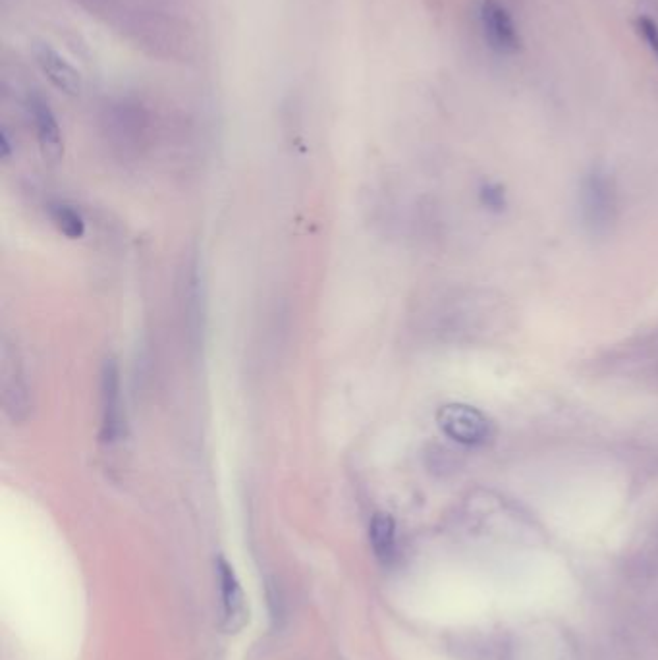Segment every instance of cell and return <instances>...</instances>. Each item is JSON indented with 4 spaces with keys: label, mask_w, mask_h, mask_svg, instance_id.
<instances>
[{
    "label": "cell",
    "mask_w": 658,
    "mask_h": 660,
    "mask_svg": "<svg viewBox=\"0 0 658 660\" xmlns=\"http://www.w3.org/2000/svg\"><path fill=\"white\" fill-rule=\"evenodd\" d=\"M579 211L583 226L593 236H606L618 220V192L612 176L593 168L579 188Z\"/></svg>",
    "instance_id": "cell-1"
},
{
    "label": "cell",
    "mask_w": 658,
    "mask_h": 660,
    "mask_svg": "<svg viewBox=\"0 0 658 660\" xmlns=\"http://www.w3.org/2000/svg\"><path fill=\"white\" fill-rule=\"evenodd\" d=\"M440 431L466 446H483L493 439V421L473 406L446 404L437 413Z\"/></svg>",
    "instance_id": "cell-2"
},
{
    "label": "cell",
    "mask_w": 658,
    "mask_h": 660,
    "mask_svg": "<svg viewBox=\"0 0 658 660\" xmlns=\"http://www.w3.org/2000/svg\"><path fill=\"white\" fill-rule=\"evenodd\" d=\"M479 20L487 45L496 55H518L523 47L518 26L500 0H483L479 6Z\"/></svg>",
    "instance_id": "cell-3"
},
{
    "label": "cell",
    "mask_w": 658,
    "mask_h": 660,
    "mask_svg": "<svg viewBox=\"0 0 658 660\" xmlns=\"http://www.w3.org/2000/svg\"><path fill=\"white\" fill-rule=\"evenodd\" d=\"M101 415L103 427L101 435L103 440L114 442L120 439L124 429V415H122V396H120V373L112 359H107L101 373Z\"/></svg>",
    "instance_id": "cell-4"
},
{
    "label": "cell",
    "mask_w": 658,
    "mask_h": 660,
    "mask_svg": "<svg viewBox=\"0 0 658 660\" xmlns=\"http://www.w3.org/2000/svg\"><path fill=\"white\" fill-rule=\"evenodd\" d=\"M217 579L222 601V624L228 632H238L246 624V597L234 568L222 556L217 560Z\"/></svg>",
    "instance_id": "cell-5"
},
{
    "label": "cell",
    "mask_w": 658,
    "mask_h": 660,
    "mask_svg": "<svg viewBox=\"0 0 658 660\" xmlns=\"http://www.w3.org/2000/svg\"><path fill=\"white\" fill-rule=\"evenodd\" d=\"M35 60H37L41 72L49 78V82L53 83L56 89H60L68 95H78L82 91L80 72L64 56L56 53L53 47L43 45V43L37 45Z\"/></svg>",
    "instance_id": "cell-6"
},
{
    "label": "cell",
    "mask_w": 658,
    "mask_h": 660,
    "mask_svg": "<svg viewBox=\"0 0 658 660\" xmlns=\"http://www.w3.org/2000/svg\"><path fill=\"white\" fill-rule=\"evenodd\" d=\"M29 110H31V116L35 122L37 138H39V145H41L45 159L56 161L62 155V134H60V126L56 122L55 112L49 107V103L45 99H41L39 95L31 97Z\"/></svg>",
    "instance_id": "cell-7"
},
{
    "label": "cell",
    "mask_w": 658,
    "mask_h": 660,
    "mask_svg": "<svg viewBox=\"0 0 658 660\" xmlns=\"http://www.w3.org/2000/svg\"><path fill=\"white\" fill-rule=\"evenodd\" d=\"M369 539L379 562L388 566L396 558V522L390 514H375L369 525Z\"/></svg>",
    "instance_id": "cell-8"
},
{
    "label": "cell",
    "mask_w": 658,
    "mask_h": 660,
    "mask_svg": "<svg viewBox=\"0 0 658 660\" xmlns=\"http://www.w3.org/2000/svg\"><path fill=\"white\" fill-rule=\"evenodd\" d=\"M51 217H53L56 228L66 238H70V240L82 238L83 232H85V222L76 209H72L70 205H64V203H56L51 207Z\"/></svg>",
    "instance_id": "cell-9"
},
{
    "label": "cell",
    "mask_w": 658,
    "mask_h": 660,
    "mask_svg": "<svg viewBox=\"0 0 658 660\" xmlns=\"http://www.w3.org/2000/svg\"><path fill=\"white\" fill-rule=\"evenodd\" d=\"M635 29L637 33L643 37V41L647 43V47L651 49V53L655 55L658 60V24L649 18V16H639L635 20Z\"/></svg>",
    "instance_id": "cell-10"
},
{
    "label": "cell",
    "mask_w": 658,
    "mask_h": 660,
    "mask_svg": "<svg viewBox=\"0 0 658 660\" xmlns=\"http://www.w3.org/2000/svg\"><path fill=\"white\" fill-rule=\"evenodd\" d=\"M481 199H483V203H485L487 207H491V209H504V205H506L504 190H502L500 186H496V184H487V186H483V190H481Z\"/></svg>",
    "instance_id": "cell-11"
}]
</instances>
